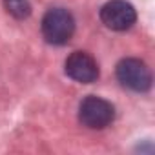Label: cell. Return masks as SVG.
I'll use <instances>...</instances> for the list:
<instances>
[{
  "label": "cell",
  "mask_w": 155,
  "mask_h": 155,
  "mask_svg": "<svg viewBox=\"0 0 155 155\" xmlns=\"http://www.w3.org/2000/svg\"><path fill=\"white\" fill-rule=\"evenodd\" d=\"M64 71L69 79L81 84H91L99 79V64L86 51H73L64 62Z\"/></svg>",
  "instance_id": "cell-5"
},
{
  "label": "cell",
  "mask_w": 155,
  "mask_h": 155,
  "mask_svg": "<svg viewBox=\"0 0 155 155\" xmlns=\"http://www.w3.org/2000/svg\"><path fill=\"white\" fill-rule=\"evenodd\" d=\"M117 79L119 82L137 93H146L151 88V71L139 58H122L117 64Z\"/></svg>",
  "instance_id": "cell-3"
},
{
  "label": "cell",
  "mask_w": 155,
  "mask_h": 155,
  "mask_svg": "<svg viewBox=\"0 0 155 155\" xmlns=\"http://www.w3.org/2000/svg\"><path fill=\"white\" fill-rule=\"evenodd\" d=\"M115 119V108L106 99L97 95L86 97L79 106V120L90 130H102Z\"/></svg>",
  "instance_id": "cell-2"
},
{
  "label": "cell",
  "mask_w": 155,
  "mask_h": 155,
  "mask_svg": "<svg viewBox=\"0 0 155 155\" xmlns=\"http://www.w3.org/2000/svg\"><path fill=\"white\" fill-rule=\"evenodd\" d=\"M2 4H4V9L18 20H24L31 15L29 0H2Z\"/></svg>",
  "instance_id": "cell-6"
},
{
  "label": "cell",
  "mask_w": 155,
  "mask_h": 155,
  "mask_svg": "<svg viewBox=\"0 0 155 155\" xmlns=\"http://www.w3.org/2000/svg\"><path fill=\"white\" fill-rule=\"evenodd\" d=\"M101 20L113 31H126L135 24L137 11L126 0H110L101 8Z\"/></svg>",
  "instance_id": "cell-4"
},
{
  "label": "cell",
  "mask_w": 155,
  "mask_h": 155,
  "mask_svg": "<svg viewBox=\"0 0 155 155\" xmlns=\"http://www.w3.org/2000/svg\"><path fill=\"white\" fill-rule=\"evenodd\" d=\"M42 35L53 46H64L75 33V18L68 9L53 8L42 18Z\"/></svg>",
  "instance_id": "cell-1"
}]
</instances>
